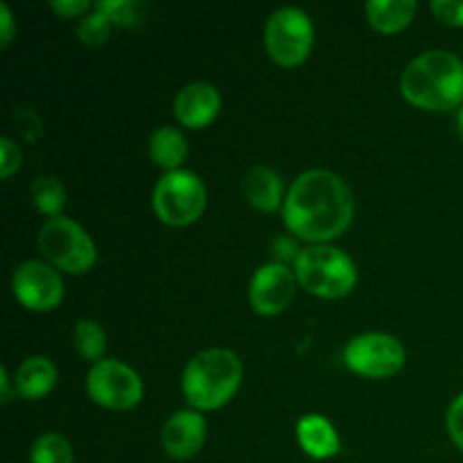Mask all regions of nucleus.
Listing matches in <instances>:
<instances>
[{"instance_id": "nucleus-20", "label": "nucleus", "mask_w": 463, "mask_h": 463, "mask_svg": "<svg viewBox=\"0 0 463 463\" xmlns=\"http://www.w3.org/2000/svg\"><path fill=\"white\" fill-rule=\"evenodd\" d=\"M32 199L41 213L59 217L63 203H66V190H63L61 181L54 176H41L32 184Z\"/></svg>"}, {"instance_id": "nucleus-17", "label": "nucleus", "mask_w": 463, "mask_h": 463, "mask_svg": "<svg viewBox=\"0 0 463 463\" xmlns=\"http://www.w3.org/2000/svg\"><path fill=\"white\" fill-rule=\"evenodd\" d=\"M414 14V0H369L366 3V16H369L371 25L384 34H392V32L410 25Z\"/></svg>"}, {"instance_id": "nucleus-2", "label": "nucleus", "mask_w": 463, "mask_h": 463, "mask_svg": "<svg viewBox=\"0 0 463 463\" xmlns=\"http://www.w3.org/2000/svg\"><path fill=\"white\" fill-rule=\"evenodd\" d=\"M401 90L411 104L428 111H448L463 102V63L448 50L419 54L401 77Z\"/></svg>"}, {"instance_id": "nucleus-19", "label": "nucleus", "mask_w": 463, "mask_h": 463, "mask_svg": "<svg viewBox=\"0 0 463 463\" xmlns=\"http://www.w3.org/2000/svg\"><path fill=\"white\" fill-rule=\"evenodd\" d=\"M32 463H72V448L61 434L45 432L32 443Z\"/></svg>"}, {"instance_id": "nucleus-13", "label": "nucleus", "mask_w": 463, "mask_h": 463, "mask_svg": "<svg viewBox=\"0 0 463 463\" xmlns=\"http://www.w3.org/2000/svg\"><path fill=\"white\" fill-rule=\"evenodd\" d=\"M220 90L208 81H193L184 86L175 98L176 120L190 129L211 125L220 113Z\"/></svg>"}, {"instance_id": "nucleus-1", "label": "nucleus", "mask_w": 463, "mask_h": 463, "mask_svg": "<svg viewBox=\"0 0 463 463\" xmlns=\"http://www.w3.org/2000/svg\"><path fill=\"white\" fill-rule=\"evenodd\" d=\"M353 208V193L342 176L328 170H307L285 197L283 220L301 240L328 242L351 224Z\"/></svg>"}, {"instance_id": "nucleus-22", "label": "nucleus", "mask_w": 463, "mask_h": 463, "mask_svg": "<svg viewBox=\"0 0 463 463\" xmlns=\"http://www.w3.org/2000/svg\"><path fill=\"white\" fill-rule=\"evenodd\" d=\"M113 21L109 18V14L99 12V9H93L89 16L81 18L80 27H77V34L84 41L86 45H99L109 39L111 34Z\"/></svg>"}, {"instance_id": "nucleus-28", "label": "nucleus", "mask_w": 463, "mask_h": 463, "mask_svg": "<svg viewBox=\"0 0 463 463\" xmlns=\"http://www.w3.org/2000/svg\"><path fill=\"white\" fill-rule=\"evenodd\" d=\"M14 36V18L5 3H0V45H7Z\"/></svg>"}, {"instance_id": "nucleus-9", "label": "nucleus", "mask_w": 463, "mask_h": 463, "mask_svg": "<svg viewBox=\"0 0 463 463\" xmlns=\"http://www.w3.org/2000/svg\"><path fill=\"white\" fill-rule=\"evenodd\" d=\"M344 362L364 378H389L405 364V348L387 333H364L348 342Z\"/></svg>"}, {"instance_id": "nucleus-21", "label": "nucleus", "mask_w": 463, "mask_h": 463, "mask_svg": "<svg viewBox=\"0 0 463 463\" xmlns=\"http://www.w3.org/2000/svg\"><path fill=\"white\" fill-rule=\"evenodd\" d=\"M75 348L80 351L81 357L86 360H102L104 351H107V335L99 328V324L90 319H81L75 326V335H72Z\"/></svg>"}, {"instance_id": "nucleus-8", "label": "nucleus", "mask_w": 463, "mask_h": 463, "mask_svg": "<svg viewBox=\"0 0 463 463\" xmlns=\"http://www.w3.org/2000/svg\"><path fill=\"white\" fill-rule=\"evenodd\" d=\"M86 392L98 405L109 410H131L143 398L138 373L120 360H99L86 375Z\"/></svg>"}, {"instance_id": "nucleus-31", "label": "nucleus", "mask_w": 463, "mask_h": 463, "mask_svg": "<svg viewBox=\"0 0 463 463\" xmlns=\"http://www.w3.org/2000/svg\"><path fill=\"white\" fill-rule=\"evenodd\" d=\"M457 131H459V136L463 140V107L459 109V113H457Z\"/></svg>"}, {"instance_id": "nucleus-29", "label": "nucleus", "mask_w": 463, "mask_h": 463, "mask_svg": "<svg viewBox=\"0 0 463 463\" xmlns=\"http://www.w3.org/2000/svg\"><path fill=\"white\" fill-rule=\"evenodd\" d=\"M271 249H274V253L280 258V260H288V258H289V260H292V258H294V260H297L298 253H301V251H298V249H297V244L289 242L288 238L274 240V244H271Z\"/></svg>"}, {"instance_id": "nucleus-30", "label": "nucleus", "mask_w": 463, "mask_h": 463, "mask_svg": "<svg viewBox=\"0 0 463 463\" xmlns=\"http://www.w3.org/2000/svg\"><path fill=\"white\" fill-rule=\"evenodd\" d=\"M0 389H3V396H0V401L3 402H9L12 401V389H9V378H7V369H0Z\"/></svg>"}, {"instance_id": "nucleus-3", "label": "nucleus", "mask_w": 463, "mask_h": 463, "mask_svg": "<svg viewBox=\"0 0 463 463\" xmlns=\"http://www.w3.org/2000/svg\"><path fill=\"white\" fill-rule=\"evenodd\" d=\"M242 364L226 348H208L188 362L181 378L185 401L197 410H217L226 405L240 387Z\"/></svg>"}, {"instance_id": "nucleus-15", "label": "nucleus", "mask_w": 463, "mask_h": 463, "mask_svg": "<svg viewBox=\"0 0 463 463\" xmlns=\"http://www.w3.org/2000/svg\"><path fill=\"white\" fill-rule=\"evenodd\" d=\"M297 437L303 450L315 459H328L339 452V437L333 425L319 414H307L298 420Z\"/></svg>"}, {"instance_id": "nucleus-5", "label": "nucleus", "mask_w": 463, "mask_h": 463, "mask_svg": "<svg viewBox=\"0 0 463 463\" xmlns=\"http://www.w3.org/2000/svg\"><path fill=\"white\" fill-rule=\"evenodd\" d=\"M152 203L165 224L185 226L197 220L206 206L203 181L190 170L167 172L154 188Z\"/></svg>"}, {"instance_id": "nucleus-24", "label": "nucleus", "mask_w": 463, "mask_h": 463, "mask_svg": "<svg viewBox=\"0 0 463 463\" xmlns=\"http://www.w3.org/2000/svg\"><path fill=\"white\" fill-rule=\"evenodd\" d=\"M430 7L448 25H463V0H432Z\"/></svg>"}, {"instance_id": "nucleus-23", "label": "nucleus", "mask_w": 463, "mask_h": 463, "mask_svg": "<svg viewBox=\"0 0 463 463\" xmlns=\"http://www.w3.org/2000/svg\"><path fill=\"white\" fill-rule=\"evenodd\" d=\"M95 9L109 14L113 23H120V25H134L136 23V9L138 5L131 3V0H99L95 3Z\"/></svg>"}, {"instance_id": "nucleus-16", "label": "nucleus", "mask_w": 463, "mask_h": 463, "mask_svg": "<svg viewBox=\"0 0 463 463\" xmlns=\"http://www.w3.org/2000/svg\"><path fill=\"white\" fill-rule=\"evenodd\" d=\"M57 384V369L48 357H27L16 371V392L27 401L48 396Z\"/></svg>"}, {"instance_id": "nucleus-4", "label": "nucleus", "mask_w": 463, "mask_h": 463, "mask_svg": "<svg viewBox=\"0 0 463 463\" xmlns=\"http://www.w3.org/2000/svg\"><path fill=\"white\" fill-rule=\"evenodd\" d=\"M297 279L307 292L324 298H339L357 283L355 262L342 249L330 244H315L298 253L294 260Z\"/></svg>"}, {"instance_id": "nucleus-25", "label": "nucleus", "mask_w": 463, "mask_h": 463, "mask_svg": "<svg viewBox=\"0 0 463 463\" xmlns=\"http://www.w3.org/2000/svg\"><path fill=\"white\" fill-rule=\"evenodd\" d=\"M0 154H3L0 175H3V179H7V176H12L14 172L18 170V165H21V149H18V145L14 143L12 138L3 136V138H0Z\"/></svg>"}, {"instance_id": "nucleus-7", "label": "nucleus", "mask_w": 463, "mask_h": 463, "mask_svg": "<svg viewBox=\"0 0 463 463\" xmlns=\"http://www.w3.org/2000/svg\"><path fill=\"white\" fill-rule=\"evenodd\" d=\"M312 41H315V27L303 9L280 7L267 18V52L280 66H298L306 61L312 50Z\"/></svg>"}, {"instance_id": "nucleus-14", "label": "nucleus", "mask_w": 463, "mask_h": 463, "mask_svg": "<svg viewBox=\"0 0 463 463\" xmlns=\"http://www.w3.org/2000/svg\"><path fill=\"white\" fill-rule=\"evenodd\" d=\"M242 193L251 206L269 213L283 202V179L271 167L253 165L242 179Z\"/></svg>"}, {"instance_id": "nucleus-6", "label": "nucleus", "mask_w": 463, "mask_h": 463, "mask_svg": "<svg viewBox=\"0 0 463 463\" xmlns=\"http://www.w3.org/2000/svg\"><path fill=\"white\" fill-rule=\"evenodd\" d=\"M39 247L48 260L71 274H84L98 258L90 235L68 217H52L45 222L39 231Z\"/></svg>"}, {"instance_id": "nucleus-27", "label": "nucleus", "mask_w": 463, "mask_h": 463, "mask_svg": "<svg viewBox=\"0 0 463 463\" xmlns=\"http://www.w3.org/2000/svg\"><path fill=\"white\" fill-rule=\"evenodd\" d=\"M50 7L61 16H77L90 7L89 0H50Z\"/></svg>"}, {"instance_id": "nucleus-12", "label": "nucleus", "mask_w": 463, "mask_h": 463, "mask_svg": "<svg viewBox=\"0 0 463 463\" xmlns=\"http://www.w3.org/2000/svg\"><path fill=\"white\" fill-rule=\"evenodd\" d=\"M206 441V420L197 411H175L165 420L161 432V443L165 452L175 459H190L202 450Z\"/></svg>"}, {"instance_id": "nucleus-10", "label": "nucleus", "mask_w": 463, "mask_h": 463, "mask_svg": "<svg viewBox=\"0 0 463 463\" xmlns=\"http://www.w3.org/2000/svg\"><path fill=\"white\" fill-rule=\"evenodd\" d=\"M14 297L36 312L52 310L63 298V280L57 271L41 260H27L14 271Z\"/></svg>"}, {"instance_id": "nucleus-11", "label": "nucleus", "mask_w": 463, "mask_h": 463, "mask_svg": "<svg viewBox=\"0 0 463 463\" xmlns=\"http://www.w3.org/2000/svg\"><path fill=\"white\" fill-rule=\"evenodd\" d=\"M294 274L283 262H267L249 283V303L258 315H279L294 297Z\"/></svg>"}, {"instance_id": "nucleus-26", "label": "nucleus", "mask_w": 463, "mask_h": 463, "mask_svg": "<svg viewBox=\"0 0 463 463\" xmlns=\"http://www.w3.org/2000/svg\"><path fill=\"white\" fill-rule=\"evenodd\" d=\"M448 432L463 452V393L452 401L450 410H448Z\"/></svg>"}, {"instance_id": "nucleus-18", "label": "nucleus", "mask_w": 463, "mask_h": 463, "mask_svg": "<svg viewBox=\"0 0 463 463\" xmlns=\"http://www.w3.org/2000/svg\"><path fill=\"white\" fill-rule=\"evenodd\" d=\"M149 154H152V161L156 165L165 167L170 172L181 170L179 165L185 161V154H188L185 136L176 127H158L152 138H149Z\"/></svg>"}]
</instances>
